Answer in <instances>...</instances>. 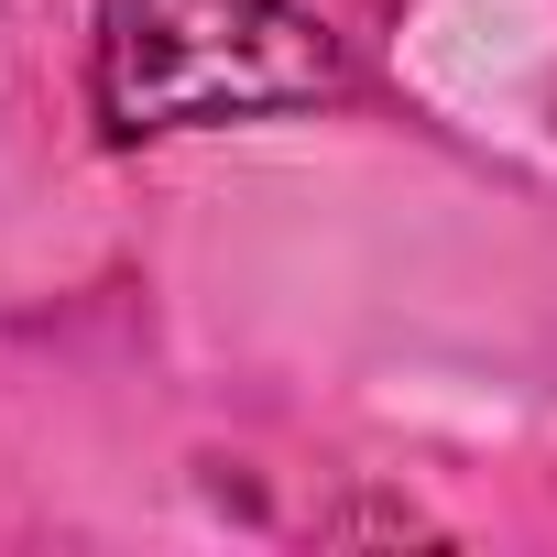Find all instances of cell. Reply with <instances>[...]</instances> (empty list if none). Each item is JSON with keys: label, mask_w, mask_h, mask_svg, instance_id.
Returning a JSON list of instances; mask_svg holds the SVG:
<instances>
[{"label": "cell", "mask_w": 557, "mask_h": 557, "mask_svg": "<svg viewBox=\"0 0 557 557\" xmlns=\"http://www.w3.org/2000/svg\"><path fill=\"white\" fill-rule=\"evenodd\" d=\"M88 88L110 143H164L208 121L318 110L350 88V66L296 0H99Z\"/></svg>", "instance_id": "cell-1"}]
</instances>
